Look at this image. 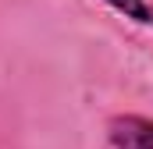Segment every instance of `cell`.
Returning <instances> with one entry per match:
<instances>
[{"label":"cell","mask_w":153,"mask_h":149,"mask_svg":"<svg viewBox=\"0 0 153 149\" xmlns=\"http://www.w3.org/2000/svg\"><path fill=\"white\" fill-rule=\"evenodd\" d=\"M107 139L114 149H153V117L117 114L107 124Z\"/></svg>","instance_id":"cell-1"},{"label":"cell","mask_w":153,"mask_h":149,"mask_svg":"<svg viewBox=\"0 0 153 149\" xmlns=\"http://www.w3.org/2000/svg\"><path fill=\"white\" fill-rule=\"evenodd\" d=\"M103 4H111V7L121 11L125 18H132V21L153 29V0H103Z\"/></svg>","instance_id":"cell-2"}]
</instances>
